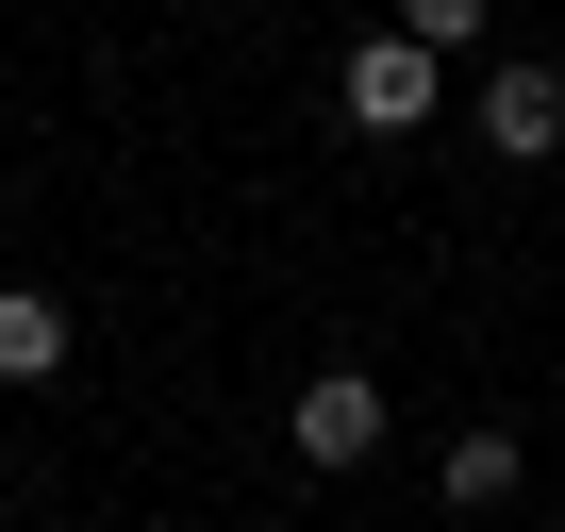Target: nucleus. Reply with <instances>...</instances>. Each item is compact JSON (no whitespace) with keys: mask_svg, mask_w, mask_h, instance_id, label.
I'll return each instance as SVG.
<instances>
[{"mask_svg":"<svg viewBox=\"0 0 565 532\" xmlns=\"http://www.w3.org/2000/svg\"><path fill=\"white\" fill-rule=\"evenodd\" d=\"M482 150H499V167H548V150H565V67H548V51H499V67H482Z\"/></svg>","mask_w":565,"mask_h":532,"instance_id":"1","label":"nucleus"},{"mask_svg":"<svg viewBox=\"0 0 565 532\" xmlns=\"http://www.w3.org/2000/svg\"><path fill=\"white\" fill-rule=\"evenodd\" d=\"M282 449H300V466H366L383 449V383L366 366H317L300 400H282Z\"/></svg>","mask_w":565,"mask_h":532,"instance_id":"2","label":"nucleus"},{"mask_svg":"<svg viewBox=\"0 0 565 532\" xmlns=\"http://www.w3.org/2000/svg\"><path fill=\"white\" fill-rule=\"evenodd\" d=\"M333 100H350L366 134H416V117H433V51L383 18V34H350V84H333Z\"/></svg>","mask_w":565,"mask_h":532,"instance_id":"3","label":"nucleus"},{"mask_svg":"<svg viewBox=\"0 0 565 532\" xmlns=\"http://www.w3.org/2000/svg\"><path fill=\"white\" fill-rule=\"evenodd\" d=\"M67 366V300L51 284H0V383H51Z\"/></svg>","mask_w":565,"mask_h":532,"instance_id":"4","label":"nucleus"},{"mask_svg":"<svg viewBox=\"0 0 565 532\" xmlns=\"http://www.w3.org/2000/svg\"><path fill=\"white\" fill-rule=\"evenodd\" d=\"M515 482H532V449H515L499 416H466V433H449V499H466V515H499Z\"/></svg>","mask_w":565,"mask_h":532,"instance_id":"5","label":"nucleus"},{"mask_svg":"<svg viewBox=\"0 0 565 532\" xmlns=\"http://www.w3.org/2000/svg\"><path fill=\"white\" fill-rule=\"evenodd\" d=\"M399 34H416V51L449 67V51H482V0H399Z\"/></svg>","mask_w":565,"mask_h":532,"instance_id":"6","label":"nucleus"}]
</instances>
